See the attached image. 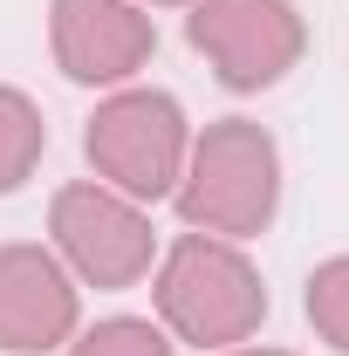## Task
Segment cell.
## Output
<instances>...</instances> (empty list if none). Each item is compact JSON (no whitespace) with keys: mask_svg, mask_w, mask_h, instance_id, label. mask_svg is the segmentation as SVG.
<instances>
[{"mask_svg":"<svg viewBox=\"0 0 349 356\" xmlns=\"http://www.w3.org/2000/svg\"><path fill=\"white\" fill-rule=\"evenodd\" d=\"M83 329L76 274L55 247L7 240L0 247V350L7 356H48Z\"/></svg>","mask_w":349,"mask_h":356,"instance_id":"obj_7","label":"cell"},{"mask_svg":"<svg viewBox=\"0 0 349 356\" xmlns=\"http://www.w3.org/2000/svg\"><path fill=\"white\" fill-rule=\"evenodd\" d=\"M219 356H295V350H274V343H233V350H219Z\"/></svg>","mask_w":349,"mask_h":356,"instance_id":"obj_11","label":"cell"},{"mask_svg":"<svg viewBox=\"0 0 349 356\" xmlns=\"http://www.w3.org/2000/svg\"><path fill=\"white\" fill-rule=\"evenodd\" d=\"M48 48L69 83L124 89L158 55V21L137 0H55L48 7Z\"/></svg>","mask_w":349,"mask_h":356,"instance_id":"obj_6","label":"cell"},{"mask_svg":"<svg viewBox=\"0 0 349 356\" xmlns=\"http://www.w3.org/2000/svg\"><path fill=\"white\" fill-rule=\"evenodd\" d=\"M83 151L96 178L110 192H124L137 206H158L178 192V172H185V151H192V124H185V103L172 89H144L124 83L96 103L83 131Z\"/></svg>","mask_w":349,"mask_h":356,"instance_id":"obj_3","label":"cell"},{"mask_svg":"<svg viewBox=\"0 0 349 356\" xmlns=\"http://www.w3.org/2000/svg\"><path fill=\"white\" fill-rule=\"evenodd\" d=\"M137 7H192V0H137Z\"/></svg>","mask_w":349,"mask_h":356,"instance_id":"obj_12","label":"cell"},{"mask_svg":"<svg viewBox=\"0 0 349 356\" xmlns=\"http://www.w3.org/2000/svg\"><path fill=\"white\" fill-rule=\"evenodd\" d=\"M48 151V124H42V103L28 96V89L0 83V199L7 192H21L35 165H42Z\"/></svg>","mask_w":349,"mask_h":356,"instance_id":"obj_8","label":"cell"},{"mask_svg":"<svg viewBox=\"0 0 349 356\" xmlns=\"http://www.w3.org/2000/svg\"><path fill=\"white\" fill-rule=\"evenodd\" d=\"M302 309H308V322H315V336L336 356H349V254H329V261L308 274Z\"/></svg>","mask_w":349,"mask_h":356,"instance_id":"obj_10","label":"cell"},{"mask_svg":"<svg viewBox=\"0 0 349 356\" xmlns=\"http://www.w3.org/2000/svg\"><path fill=\"white\" fill-rule=\"evenodd\" d=\"M178 220L185 233L213 240H254L281 213V144L254 117H219L192 137L178 172Z\"/></svg>","mask_w":349,"mask_h":356,"instance_id":"obj_1","label":"cell"},{"mask_svg":"<svg viewBox=\"0 0 349 356\" xmlns=\"http://www.w3.org/2000/svg\"><path fill=\"white\" fill-rule=\"evenodd\" d=\"M48 233H55V254L62 267L83 281V288H137L151 267H158V226L151 213L110 192L103 178H76L48 199Z\"/></svg>","mask_w":349,"mask_h":356,"instance_id":"obj_4","label":"cell"},{"mask_svg":"<svg viewBox=\"0 0 349 356\" xmlns=\"http://www.w3.org/2000/svg\"><path fill=\"white\" fill-rule=\"evenodd\" d=\"M185 42L213 62V76L233 96H254V89H274L302 62L308 28L295 0H192Z\"/></svg>","mask_w":349,"mask_h":356,"instance_id":"obj_5","label":"cell"},{"mask_svg":"<svg viewBox=\"0 0 349 356\" xmlns=\"http://www.w3.org/2000/svg\"><path fill=\"white\" fill-rule=\"evenodd\" d=\"M151 302L172 343L192 350H233L254 343L267 322V281L261 267L240 254V240H213V233H178L158 254V281Z\"/></svg>","mask_w":349,"mask_h":356,"instance_id":"obj_2","label":"cell"},{"mask_svg":"<svg viewBox=\"0 0 349 356\" xmlns=\"http://www.w3.org/2000/svg\"><path fill=\"white\" fill-rule=\"evenodd\" d=\"M69 356H178V343L165 336V322H151V315H110L96 329H76Z\"/></svg>","mask_w":349,"mask_h":356,"instance_id":"obj_9","label":"cell"}]
</instances>
